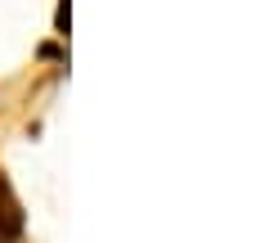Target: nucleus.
<instances>
[{"label":"nucleus","instance_id":"1","mask_svg":"<svg viewBox=\"0 0 256 243\" xmlns=\"http://www.w3.org/2000/svg\"><path fill=\"white\" fill-rule=\"evenodd\" d=\"M18 230H22V216H18V203H14V194H9V185L0 176V234L18 239Z\"/></svg>","mask_w":256,"mask_h":243}]
</instances>
